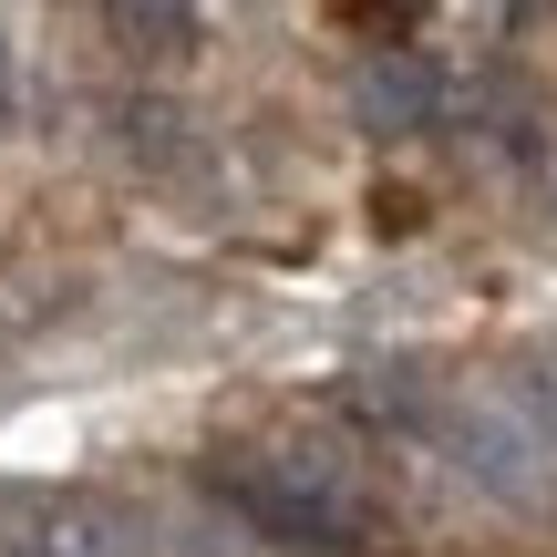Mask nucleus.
<instances>
[{
  "label": "nucleus",
  "instance_id": "4",
  "mask_svg": "<svg viewBox=\"0 0 557 557\" xmlns=\"http://www.w3.org/2000/svg\"><path fill=\"white\" fill-rule=\"evenodd\" d=\"M351 114L372 124V135H434V124L455 114V73H444L434 52H372L351 73Z\"/></svg>",
  "mask_w": 557,
  "mask_h": 557
},
{
  "label": "nucleus",
  "instance_id": "6",
  "mask_svg": "<svg viewBox=\"0 0 557 557\" xmlns=\"http://www.w3.org/2000/svg\"><path fill=\"white\" fill-rule=\"evenodd\" d=\"M506 403H517L527 423H537V434L557 444V341H537V351L517 361V382H506Z\"/></svg>",
  "mask_w": 557,
  "mask_h": 557
},
{
  "label": "nucleus",
  "instance_id": "1",
  "mask_svg": "<svg viewBox=\"0 0 557 557\" xmlns=\"http://www.w3.org/2000/svg\"><path fill=\"white\" fill-rule=\"evenodd\" d=\"M207 485H218V506L248 527V537H269L289 557H361V547H382V506L361 496V475L331 465V455H227Z\"/></svg>",
  "mask_w": 557,
  "mask_h": 557
},
{
  "label": "nucleus",
  "instance_id": "3",
  "mask_svg": "<svg viewBox=\"0 0 557 557\" xmlns=\"http://www.w3.org/2000/svg\"><path fill=\"white\" fill-rule=\"evenodd\" d=\"M0 557H156V537L94 485H0Z\"/></svg>",
  "mask_w": 557,
  "mask_h": 557
},
{
  "label": "nucleus",
  "instance_id": "5",
  "mask_svg": "<svg viewBox=\"0 0 557 557\" xmlns=\"http://www.w3.org/2000/svg\"><path fill=\"white\" fill-rule=\"evenodd\" d=\"M114 41H135L145 62H186L207 41V21L197 11H156V0H124V11H114Z\"/></svg>",
  "mask_w": 557,
  "mask_h": 557
},
{
  "label": "nucleus",
  "instance_id": "7",
  "mask_svg": "<svg viewBox=\"0 0 557 557\" xmlns=\"http://www.w3.org/2000/svg\"><path fill=\"white\" fill-rule=\"evenodd\" d=\"M21 124V52H11V21H0V135Z\"/></svg>",
  "mask_w": 557,
  "mask_h": 557
},
{
  "label": "nucleus",
  "instance_id": "2",
  "mask_svg": "<svg viewBox=\"0 0 557 557\" xmlns=\"http://www.w3.org/2000/svg\"><path fill=\"white\" fill-rule=\"evenodd\" d=\"M423 434L444 444V465H465V485H485L496 506H527V517H557V444L517 413L506 393H455L423 403Z\"/></svg>",
  "mask_w": 557,
  "mask_h": 557
}]
</instances>
